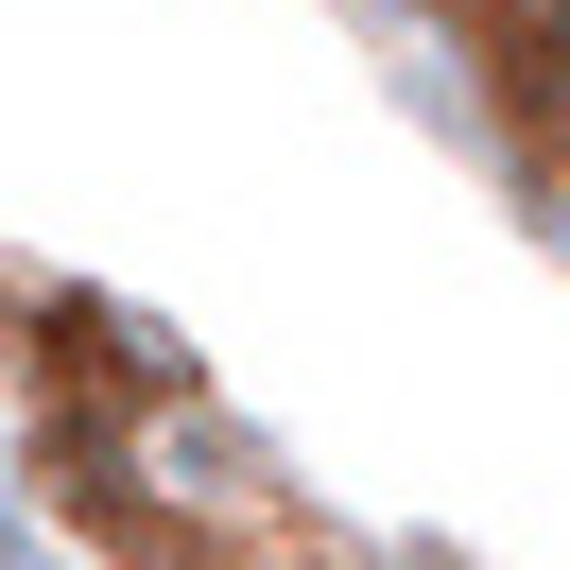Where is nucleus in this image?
I'll list each match as a JSON object with an SVG mask.
<instances>
[{
    "instance_id": "obj_1",
    "label": "nucleus",
    "mask_w": 570,
    "mask_h": 570,
    "mask_svg": "<svg viewBox=\"0 0 570 570\" xmlns=\"http://www.w3.org/2000/svg\"><path fill=\"white\" fill-rule=\"evenodd\" d=\"M553 18H570V0H553Z\"/></svg>"
}]
</instances>
